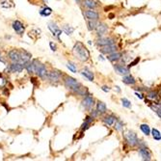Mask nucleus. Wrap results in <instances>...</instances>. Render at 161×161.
<instances>
[{"instance_id":"f257e3e1","label":"nucleus","mask_w":161,"mask_h":161,"mask_svg":"<svg viewBox=\"0 0 161 161\" xmlns=\"http://www.w3.org/2000/svg\"><path fill=\"white\" fill-rule=\"evenodd\" d=\"M65 84L69 89L72 90L74 92H76L77 94H81V96H84V94L87 93V90L85 89L84 87H82V85L79 83V82H77L76 79H74V78H72V77L66 78Z\"/></svg>"},{"instance_id":"f03ea898","label":"nucleus","mask_w":161,"mask_h":161,"mask_svg":"<svg viewBox=\"0 0 161 161\" xmlns=\"http://www.w3.org/2000/svg\"><path fill=\"white\" fill-rule=\"evenodd\" d=\"M74 53L80 61H87L90 57V53L88 49L84 46V45L80 42H77L74 46Z\"/></svg>"},{"instance_id":"7ed1b4c3","label":"nucleus","mask_w":161,"mask_h":161,"mask_svg":"<svg viewBox=\"0 0 161 161\" xmlns=\"http://www.w3.org/2000/svg\"><path fill=\"white\" fill-rule=\"evenodd\" d=\"M125 139L127 141V143L131 147H135L138 146L139 143V139L137 137V135L132 131H127V133L125 134Z\"/></svg>"},{"instance_id":"20e7f679","label":"nucleus","mask_w":161,"mask_h":161,"mask_svg":"<svg viewBox=\"0 0 161 161\" xmlns=\"http://www.w3.org/2000/svg\"><path fill=\"white\" fill-rule=\"evenodd\" d=\"M117 49H118V46H117L115 43H113V45L102 46V48L99 50H100V52L103 53V54H110V53L116 52Z\"/></svg>"},{"instance_id":"39448f33","label":"nucleus","mask_w":161,"mask_h":161,"mask_svg":"<svg viewBox=\"0 0 161 161\" xmlns=\"http://www.w3.org/2000/svg\"><path fill=\"white\" fill-rule=\"evenodd\" d=\"M114 69H115L116 72H118L119 74L125 75V74H129V68L128 67H125L124 65L116 64V65H114Z\"/></svg>"},{"instance_id":"423d86ee","label":"nucleus","mask_w":161,"mask_h":161,"mask_svg":"<svg viewBox=\"0 0 161 161\" xmlns=\"http://www.w3.org/2000/svg\"><path fill=\"white\" fill-rule=\"evenodd\" d=\"M113 43H115V41L112 38H100L97 42V45L99 46H109V45H113Z\"/></svg>"},{"instance_id":"0eeeda50","label":"nucleus","mask_w":161,"mask_h":161,"mask_svg":"<svg viewBox=\"0 0 161 161\" xmlns=\"http://www.w3.org/2000/svg\"><path fill=\"white\" fill-rule=\"evenodd\" d=\"M139 153H140V155L142 156L143 160L150 161L151 159L150 153L149 151V150H148V148H139Z\"/></svg>"},{"instance_id":"6e6552de","label":"nucleus","mask_w":161,"mask_h":161,"mask_svg":"<svg viewBox=\"0 0 161 161\" xmlns=\"http://www.w3.org/2000/svg\"><path fill=\"white\" fill-rule=\"evenodd\" d=\"M9 57L14 63H20V51L18 50H12L9 52Z\"/></svg>"},{"instance_id":"1a4fd4ad","label":"nucleus","mask_w":161,"mask_h":161,"mask_svg":"<svg viewBox=\"0 0 161 161\" xmlns=\"http://www.w3.org/2000/svg\"><path fill=\"white\" fill-rule=\"evenodd\" d=\"M13 28H14V30L17 32L18 35H21L23 32H24V26L23 24L20 22V21L18 20H15L13 22Z\"/></svg>"},{"instance_id":"9d476101","label":"nucleus","mask_w":161,"mask_h":161,"mask_svg":"<svg viewBox=\"0 0 161 161\" xmlns=\"http://www.w3.org/2000/svg\"><path fill=\"white\" fill-rule=\"evenodd\" d=\"M82 105H83L85 108H88V109L91 108V107L94 105V99L90 96V94H88V96L83 99V102H82Z\"/></svg>"},{"instance_id":"9b49d317","label":"nucleus","mask_w":161,"mask_h":161,"mask_svg":"<svg viewBox=\"0 0 161 161\" xmlns=\"http://www.w3.org/2000/svg\"><path fill=\"white\" fill-rule=\"evenodd\" d=\"M107 29H108V28H107V25L105 23H99V24H97L96 27L97 33L99 36H103V35L106 33Z\"/></svg>"},{"instance_id":"f8f14e48","label":"nucleus","mask_w":161,"mask_h":161,"mask_svg":"<svg viewBox=\"0 0 161 161\" xmlns=\"http://www.w3.org/2000/svg\"><path fill=\"white\" fill-rule=\"evenodd\" d=\"M85 15H86V17L89 20H99V14H97L96 11H93V10L86 11Z\"/></svg>"},{"instance_id":"ddd939ff","label":"nucleus","mask_w":161,"mask_h":161,"mask_svg":"<svg viewBox=\"0 0 161 161\" xmlns=\"http://www.w3.org/2000/svg\"><path fill=\"white\" fill-rule=\"evenodd\" d=\"M49 26H48V28H49V30L51 31V32L53 33V35H54V36H56L57 38H59V36H60V34L62 33V31L59 29V27L57 26V25H56L55 23H49L48 24Z\"/></svg>"},{"instance_id":"4468645a","label":"nucleus","mask_w":161,"mask_h":161,"mask_svg":"<svg viewBox=\"0 0 161 161\" xmlns=\"http://www.w3.org/2000/svg\"><path fill=\"white\" fill-rule=\"evenodd\" d=\"M122 53L120 52H113V53H110V54H108V60L110 62H117L119 61V60H121L122 58Z\"/></svg>"},{"instance_id":"2eb2a0df","label":"nucleus","mask_w":161,"mask_h":161,"mask_svg":"<svg viewBox=\"0 0 161 161\" xmlns=\"http://www.w3.org/2000/svg\"><path fill=\"white\" fill-rule=\"evenodd\" d=\"M23 68H24L23 64H20V63H14V64L11 65L10 69L13 72H20L23 69Z\"/></svg>"},{"instance_id":"dca6fc26","label":"nucleus","mask_w":161,"mask_h":161,"mask_svg":"<svg viewBox=\"0 0 161 161\" xmlns=\"http://www.w3.org/2000/svg\"><path fill=\"white\" fill-rule=\"evenodd\" d=\"M123 82H124L125 84H127V85H134L136 80H135V78L132 76L130 74H125L124 78H123Z\"/></svg>"},{"instance_id":"f3484780","label":"nucleus","mask_w":161,"mask_h":161,"mask_svg":"<svg viewBox=\"0 0 161 161\" xmlns=\"http://www.w3.org/2000/svg\"><path fill=\"white\" fill-rule=\"evenodd\" d=\"M81 74L83 75L84 77H86L89 81H94V74L93 71H89L88 69H84L81 71Z\"/></svg>"},{"instance_id":"a211bd4d","label":"nucleus","mask_w":161,"mask_h":161,"mask_svg":"<svg viewBox=\"0 0 161 161\" xmlns=\"http://www.w3.org/2000/svg\"><path fill=\"white\" fill-rule=\"evenodd\" d=\"M117 121L116 117L113 116V115H109V116H106L105 118L103 119V123L105 124L106 125H114V123Z\"/></svg>"},{"instance_id":"6ab92c4d","label":"nucleus","mask_w":161,"mask_h":161,"mask_svg":"<svg viewBox=\"0 0 161 161\" xmlns=\"http://www.w3.org/2000/svg\"><path fill=\"white\" fill-rule=\"evenodd\" d=\"M97 111L99 114H104L106 112V105L103 102H97Z\"/></svg>"},{"instance_id":"aec40b11","label":"nucleus","mask_w":161,"mask_h":161,"mask_svg":"<svg viewBox=\"0 0 161 161\" xmlns=\"http://www.w3.org/2000/svg\"><path fill=\"white\" fill-rule=\"evenodd\" d=\"M47 77H48V79L50 81H58L59 78H60V74H58L57 71H51V72H49L48 74Z\"/></svg>"},{"instance_id":"412c9836","label":"nucleus","mask_w":161,"mask_h":161,"mask_svg":"<svg viewBox=\"0 0 161 161\" xmlns=\"http://www.w3.org/2000/svg\"><path fill=\"white\" fill-rule=\"evenodd\" d=\"M93 120H94V118H93V117H90V116H88L87 118H86V120H85L84 124L82 125V130H86L87 128H89L90 125H91V123L93 122Z\"/></svg>"},{"instance_id":"4be33fe9","label":"nucleus","mask_w":161,"mask_h":161,"mask_svg":"<svg viewBox=\"0 0 161 161\" xmlns=\"http://www.w3.org/2000/svg\"><path fill=\"white\" fill-rule=\"evenodd\" d=\"M140 129L142 130V132L145 134V135H150V127L148 125H140Z\"/></svg>"},{"instance_id":"5701e85b","label":"nucleus","mask_w":161,"mask_h":161,"mask_svg":"<svg viewBox=\"0 0 161 161\" xmlns=\"http://www.w3.org/2000/svg\"><path fill=\"white\" fill-rule=\"evenodd\" d=\"M150 132L153 134V137L154 140H157V141L161 140V133L159 132V130H157L156 128H153V130H150Z\"/></svg>"},{"instance_id":"b1692460","label":"nucleus","mask_w":161,"mask_h":161,"mask_svg":"<svg viewBox=\"0 0 161 161\" xmlns=\"http://www.w3.org/2000/svg\"><path fill=\"white\" fill-rule=\"evenodd\" d=\"M84 4H85L86 7L90 8V9H94L97 7V4H96V2H94V0H85Z\"/></svg>"},{"instance_id":"393cba45","label":"nucleus","mask_w":161,"mask_h":161,"mask_svg":"<svg viewBox=\"0 0 161 161\" xmlns=\"http://www.w3.org/2000/svg\"><path fill=\"white\" fill-rule=\"evenodd\" d=\"M1 6L3 8H11V7H14V3L11 0H4L1 3Z\"/></svg>"},{"instance_id":"a878e982","label":"nucleus","mask_w":161,"mask_h":161,"mask_svg":"<svg viewBox=\"0 0 161 161\" xmlns=\"http://www.w3.org/2000/svg\"><path fill=\"white\" fill-rule=\"evenodd\" d=\"M52 13V10L48 7H46L43 8L42 11H41V15H45V17H46V15H49L50 14Z\"/></svg>"},{"instance_id":"bb28decb","label":"nucleus","mask_w":161,"mask_h":161,"mask_svg":"<svg viewBox=\"0 0 161 161\" xmlns=\"http://www.w3.org/2000/svg\"><path fill=\"white\" fill-rule=\"evenodd\" d=\"M97 20H89L88 21V28L89 30H94L97 27Z\"/></svg>"},{"instance_id":"cd10ccee","label":"nucleus","mask_w":161,"mask_h":161,"mask_svg":"<svg viewBox=\"0 0 161 161\" xmlns=\"http://www.w3.org/2000/svg\"><path fill=\"white\" fill-rule=\"evenodd\" d=\"M114 125H115V129L116 130H122L123 129V127H124V124H123V122H121V121H117L114 123Z\"/></svg>"},{"instance_id":"c85d7f7f","label":"nucleus","mask_w":161,"mask_h":161,"mask_svg":"<svg viewBox=\"0 0 161 161\" xmlns=\"http://www.w3.org/2000/svg\"><path fill=\"white\" fill-rule=\"evenodd\" d=\"M157 96H158V92H157V91H151V92L148 93V97L150 99H156Z\"/></svg>"},{"instance_id":"c756f323","label":"nucleus","mask_w":161,"mask_h":161,"mask_svg":"<svg viewBox=\"0 0 161 161\" xmlns=\"http://www.w3.org/2000/svg\"><path fill=\"white\" fill-rule=\"evenodd\" d=\"M63 31H64L67 35H71L72 32H74V28L69 27V25H65V26L63 27Z\"/></svg>"},{"instance_id":"7c9ffc66","label":"nucleus","mask_w":161,"mask_h":161,"mask_svg":"<svg viewBox=\"0 0 161 161\" xmlns=\"http://www.w3.org/2000/svg\"><path fill=\"white\" fill-rule=\"evenodd\" d=\"M122 102H123V106H124V107H127V108H130V107H131L130 102H129L127 99H125V97H123Z\"/></svg>"},{"instance_id":"2f4dec72","label":"nucleus","mask_w":161,"mask_h":161,"mask_svg":"<svg viewBox=\"0 0 161 161\" xmlns=\"http://www.w3.org/2000/svg\"><path fill=\"white\" fill-rule=\"evenodd\" d=\"M67 67H68V69H69V71H71L72 72H76V67H75V65L74 64V63H71V62L68 63Z\"/></svg>"},{"instance_id":"473e14b6","label":"nucleus","mask_w":161,"mask_h":161,"mask_svg":"<svg viewBox=\"0 0 161 161\" xmlns=\"http://www.w3.org/2000/svg\"><path fill=\"white\" fill-rule=\"evenodd\" d=\"M151 108H153L154 111L156 112V114L158 115L159 118H161V105H159L158 107H153V106H151Z\"/></svg>"},{"instance_id":"72a5a7b5","label":"nucleus","mask_w":161,"mask_h":161,"mask_svg":"<svg viewBox=\"0 0 161 161\" xmlns=\"http://www.w3.org/2000/svg\"><path fill=\"white\" fill-rule=\"evenodd\" d=\"M139 61H140V58L138 57V58H136V59H135L134 61L130 62V64L128 65V68H130V67H133V66H135V65H136V64H137V63H138Z\"/></svg>"},{"instance_id":"f704fd0d","label":"nucleus","mask_w":161,"mask_h":161,"mask_svg":"<svg viewBox=\"0 0 161 161\" xmlns=\"http://www.w3.org/2000/svg\"><path fill=\"white\" fill-rule=\"evenodd\" d=\"M49 45H50V47H51V49L53 50V51H55V50H56V46L54 45V43H50Z\"/></svg>"},{"instance_id":"c9c22d12","label":"nucleus","mask_w":161,"mask_h":161,"mask_svg":"<svg viewBox=\"0 0 161 161\" xmlns=\"http://www.w3.org/2000/svg\"><path fill=\"white\" fill-rule=\"evenodd\" d=\"M102 91H104V92H109V91H110V89H109V88L108 87H106V86H103L102 88Z\"/></svg>"},{"instance_id":"e433bc0d","label":"nucleus","mask_w":161,"mask_h":161,"mask_svg":"<svg viewBox=\"0 0 161 161\" xmlns=\"http://www.w3.org/2000/svg\"><path fill=\"white\" fill-rule=\"evenodd\" d=\"M136 96L139 97V99H144V97H143V94H139V93H136Z\"/></svg>"},{"instance_id":"4c0bfd02","label":"nucleus","mask_w":161,"mask_h":161,"mask_svg":"<svg viewBox=\"0 0 161 161\" xmlns=\"http://www.w3.org/2000/svg\"><path fill=\"white\" fill-rule=\"evenodd\" d=\"M109 17H110V18H112L113 17H114V15H113V14H111V15H109Z\"/></svg>"},{"instance_id":"58836bf2","label":"nucleus","mask_w":161,"mask_h":161,"mask_svg":"<svg viewBox=\"0 0 161 161\" xmlns=\"http://www.w3.org/2000/svg\"><path fill=\"white\" fill-rule=\"evenodd\" d=\"M0 56H1V54H0Z\"/></svg>"}]
</instances>
